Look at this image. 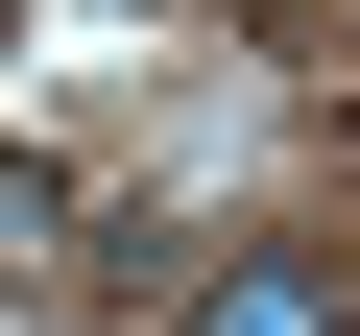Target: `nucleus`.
Listing matches in <instances>:
<instances>
[{
	"instance_id": "nucleus-2",
	"label": "nucleus",
	"mask_w": 360,
	"mask_h": 336,
	"mask_svg": "<svg viewBox=\"0 0 360 336\" xmlns=\"http://www.w3.org/2000/svg\"><path fill=\"white\" fill-rule=\"evenodd\" d=\"M0 288H72V168L0 144Z\"/></svg>"
},
{
	"instance_id": "nucleus-1",
	"label": "nucleus",
	"mask_w": 360,
	"mask_h": 336,
	"mask_svg": "<svg viewBox=\"0 0 360 336\" xmlns=\"http://www.w3.org/2000/svg\"><path fill=\"white\" fill-rule=\"evenodd\" d=\"M168 336H360V264H312V240H240Z\"/></svg>"
}]
</instances>
